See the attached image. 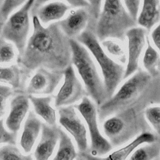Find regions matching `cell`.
Segmentation results:
<instances>
[{
    "label": "cell",
    "mask_w": 160,
    "mask_h": 160,
    "mask_svg": "<svg viewBox=\"0 0 160 160\" xmlns=\"http://www.w3.org/2000/svg\"><path fill=\"white\" fill-rule=\"evenodd\" d=\"M59 146L53 159L72 160L76 159L78 153L71 138L61 128H59Z\"/></svg>",
    "instance_id": "cell-21"
},
{
    "label": "cell",
    "mask_w": 160,
    "mask_h": 160,
    "mask_svg": "<svg viewBox=\"0 0 160 160\" xmlns=\"http://www.w3.org/2000/svg\"><path fill=\"white\" fill-rule=\"evenodd\" d=\"M31 159L30 155H23L14 144H8L0 147V159L29 160Z\"/></svg>",
    "instance_id": "cell-26"
},
{
    "label": "cell",
    "mask_w": 160,
    "mask_h": 160,
    "mask_svg": "<svg viewBox=\"0 0 160 160\" xmlns=\"http://www.w3.org/2000/svg\"><path fill=\"white\" fill-rule=\"evenodd\" d=\"M151 36L154 44L159 52L160 57V21L158 25L152 31Z\"/></svg>",
    "instance_id": "cell-35"
},
{
    "label": "cell",
    "mask_w": 160,
    "mask_h": 160,
    "mask_svg": "<svg viewBox=\"0 0 160 160\" xmlns=\"http://www.w3.org/2000/svg\"><path fill=\"white\" fill-rule=\"evenodd\" d=\"M137 22L129 14L122 0H104L94 30L99 41L114 38L124 41L127 31Z\"/></svg>",
    "instance_id": "cell-3"
},
{
    "label": "cell",
    "mask_w": 160,
    "mask_h": 160,
    "mask_svg": "<svg viewBox=\"0 0 160 160\" xmlns=\"http://www.w3.org/2000/svg\"><path fill=\"white\" fill-rule=\"evenodd\" d=\"M32 18V35L17 60L21 73L27 76L39 68L62 73L72 64L69 38L62 32L58 21L44 27L36 16Z\"/></svg>",
    "instance_id": "cell-1"
},
{
    "label": "cell",
    "mask_w": 160,
    "mask_h": 160,
    "mask_svg": "<svg viewBox=\"0 0 160 160\" xmlns=\"http://www.w3.org/2000/svg\"><path fill=\"white\" fill-rule=\"evenodd\" d=\"M160 154V141L157 139L152 142L138 148L131 155V160H150L155 159Z\"/></svg>",
    "instance_id": "cell-24"
},
{
    "label": "cell",
    "mask_w": 160,
    "mask_h": 160,
    "mask_svg": "<svg viewBox=\"0 0 160 160\" xmlns=\"http://www.w3.org/2000/svg\"><path fill=\"white\" fill-rule=\"evenodd\" d=\"M31 102L34 111L49 126L56 125V114L55 109L51 106L52 97L50 96L36 97L32 94H28Z\"/></svg>",
    "instance_id": "cell-19"
},
{
    "label": "cell",
    "mask_w": 160,
    "mask_h": 160,
    "mask_svg": "<svg viewBox=\"0 0 160 160\" xmlns=\"http://www.w3.org/2000/svg\"><path fill=\"white\" fill-rule=\"evenodd\" d=\"M4 0H0V22H4V21L2 19V18L1 16V6Z\"/></svg>",
    "instance_id": "cell-36"
},
{
    "label": "cell",
    "mask_w": 160,
    "mask_h": 160,
    "mask_svg": "<svg viewBox=\"0 0 160 160\" xmlns=\"http://www.w3.org/2000/svg\"><path fill=\"white\" fill-rule=\"evenodd\" d=\"M63 84L55 97L54 106L56 108L71 105L81 100L88 94L81 82L77 77L74 69L71 64L62 72Z\"/></svg>",
    "instance_id": "cell-9"
},
{
    "label": "cell",
    "mask_w": 160,
    "mask_h": 160,
    "mask_svg": "<svg viewBox=\"0 0 160 160\" xmlns=\"http://www.w3.org/2000/svg\"><path fill=\"white\" fill-rule=\"evenodd\" d=\"M21 71L18 65L12 64L8 67L0 66V82L8 84L14 89L21 86Z\"/></svg>",
    "instance_id": "cell-23"
},
{
    "label": "cell",
    "mask_w": 160,
    "mask_h": 160,
    "mask_svg": "<svg viewBox=\"0 0 160 160\" xmlns=\"http://www.w3.org/2000/svg\"><path fill=\"white\" fill-rule=\"evenodd\" d=\"M144 115L147 121L160 138V106H152L146 108Z\"/></svg>",
    "instance_id": "cell-27"
},
{
    "label": "cell",
    "mask_w": 160,
    "mask_h": 160,
    "mask_svg": "<svg viewBox=\"0 0 160 160\" xmlns=\"http://www.w3.org/2000/svg\"><path fill=\"white\" fill-rule=\"evenodd\" d=\"M70 8V6L64 2L54 1L41 5L36 10L31 12V14L36 16L42 24H48L51 21L60 20Z\"/></svg>",
    "instance_id": "cell-17"
},
{
    "label": "cell",
    "mask_w": 160,
    "mask_h": 160,
    "mask_svg": "<svg viewBox=\"0 0 160 160\" xmlns=\"http://www.w3.org/2000/svg\"><path fill=\"white\" fill-rule=\"evenodd\" d=\"M63 76L62 73L39 68L31 77L26 89L27 94L48 95L52 94Z\"/></svg>",
    "instance_id": "cell-12"
},
{
    "label": "cell",
    "mask_w": 160,
    "mask_h": 160,
    "mask_svg": "<svg viewBox=\"0 0 160 160\" xmlns=\"http://www.w3.org/2000/svg\"><path fill=\"white\" fill-rule=\"evenodd\" d=\"M16 134L6 130L4 126L3 119H0V144L7 143L15 145L16 142Z\"/></svg>",
    "instance_id": "cell-30"
},
{
    "label": "cell",
    "mask_w": 160,
    "mask_h": 160,
    "mask_svg": "<svg viewBox=\"0 0 160 160\" xmlns=\"http://www.w3.org/2000/svg\"><path fill=\"white\" fill-rule=\"evenodd\" d=\"M156 139L157 137L154 134L147 131L143 132L124 147H122L110 154L106 159L111 160H124L127 159L129 156H130V154H131L141 144L152 142Z\"/></svg>",
    "instance_id": "cell-20"
},
{
    "label": "cell",
    "mask_w": 160,
    "mask_h": 160,
    "mask_svg": "<svg viewBox=\"0 0 160 160\" xmlns=\"http://www.w3.org/2000/svg\"><path fill=\"white\" fill-rule=\"evenodd\" d=\"M41 127V121L32 111H30L24 122L19 141L20 146L25 153L29 154L32 151Z\"/></svg>",
    "instance_id": "cell-16"
},
{
    "label": "cell",
    "mask_w": 160,
    "mask_h": 160,
    "mask_svg": "<svg viewBox=\"0 0 160 160\" xmlns=\"http://www.w3.org/2000/svg\"><path fill=\"white\" fill-rule=\"evenodd\" d=\"M147 30L142 27H132L126 32L128 39V61L123 79H126L139 68V61L142 49L145 46Z\"/></svg>",
    "instance_id": "cell-11"
},
{
    "label": "cell",
    "mask_w": 160,
    "mask_h": 160,
    "mask_svg": "<svg viewBox=\"0 0 160 160\" xmlns=\"http://www.w3.org/2000/svg\"><path fill=\"white\" fill-rule=\"evenodd\" d=\"M27 0H4L1 6V14L4 22L8 19L10 13L14 9L23 4Z\"/></svg>",
    "instance_id": "cell-29"
},
{
    "label": "cell",
    "mask_w": 160,
    "mask_h": 160,
    "mask_svg": "<svg viewBox=\"0 0 160 160\" xmlns=\"http://www.w3.org/2000/svg\"><path fill=\"white\" fill-rule=\"evenodd\" d=\"M92 21L88 8H78L69 12L68 16L58 21L62 32L69 38L76 39Z\"/></svg>",
    "instance_id": "cell-13"
},
{
    "label": "cell",
    "mask_w": 160,
    "mask_h": 160,
    "mask_svg": "<svg viewBox=\"0 0 160 160\" xmlns=\"http://www.w3.org/2000/svg\"><path fill=\"white\" fill-rule=\"evenodd\" d=\"M147 48L145 50L143 58L142 64L146 71H147L151 76L158 74V64H160L159 54L151 46L149 38L146 37Z\"/></svg>",
    "instance_id": "cell-22"
},
{
    "label": "cell",
    "mask_w": 160,
    "mask_h": 160,
    "mask_svg": "<svg viewBox=\"0 0 160 160\" xmlns=\"http://www.w3.org/2000/svg\"><path fill=\"white\" fill-rule=\"evenodd\" d=\"M94 22L90 21L86 28L76 39L89 50L99 64L108 99L114 94L123 79L125 68L104 51L94 32Z\"/></svg>",
    "instance_id": "cell-2"
},
{
    "label": "cell",
    "mask_w": 160,
    "mask_h": 160,
    "mask_svg": "<svg viewBox=\"0 0 160 160\" xmlns=\"http://www.w3.org/2000/svg\"><path fill=\"white\" fill-rule=\"evenodd\" d=\"M137 116L132 109L127 108L110 117L103 123V131L111 144L119 146L134 136L138 129Z\"/></svg>",
    "instance_id": "cell-7"
},
{
    "label": "cell",
    "mask_w": 160,
    "mask_h": 160,
    "mask_svg": "<svg viewBox=\"0 0 160 160\" xmlns=\"http://www.w3.org/2000/svg\"><path fill=\"white\" fill-rule=\"evenodd\" d=\"M52 0H35L31 8V12L36 10L38 8L44 3ZM67 2L71 7L72 8H89V4L86 0H62Z\"/></svg>",
    "instance_id": "cell-31"
},
{
    "label": "cell",
    "mask_w": 160,
    "mask_h": 160,
    "mask_svg": "<svg viewBox=\"0 0 160 160\" xmlns=\"http://www.w3.org/2000/svg\"><path fill=\"white\" fill-rule=\"evenodd\" d=\"M89 4L88 8L91 14L92 20L96 22L101 12L103 0H86Z\"/></svg>",
    "instance_id": "cell-34"
},
{
    "label": "cell",
    "mask_w": 160,
    "mask_h": 160,
    "mask_svg": "<svg viewBox=\"0 0 160 160\" xmlns=\"http://www.w3.org/2000/svg\"><path fill=\"white\" fill-rule=\"evenodd\" d=\"M59 127L42 123L40 141L34 152V158L47 160L52 155L59 137Z\"/></svg>",
    "instance_id": "cell-14"
},
{
    "label": "cell",
    "mask_w": 160,
    "mask_h": 160,
    "mask_svg": "<svg viewBox=\"0 0 160 160\" xmlns=\"http://www.w3.org/2000/svg\"><path fill=\"white\" fill-rule=\"evenodd\" d=\"M101 42V45L104 49L112 57L115 58L121 63L126 62V56L124 51L121 45L117 41L110 39L109 38L106 39Z\"/></svg>",
    "instance_id": "cell-25"
},
{
    "label": "cell",
    "mask_w": 160,
    "mask_h": 160,
    "mask_svg": "<svg viewBox=\"0 0 160 160\" xmlns=\"http://www.w3.org/2000/svg\"><path fill=\"white\" fill-rule=\"evenodd\" d=\"M35 0H27L21 8L12 14L4 22L0 35L11 41L16 46L19 56L24 52L30 30L29 13Z\"/></svg>",
    "instance_id": "cell-6"
},
{
    "label": "cell",
    "mask_w": 160,
    "mask_h": 160,
    "mask_svg": "<svg viewBox=\"0 0 160 160\" xmlns=\"http://www.w3.org/2000/svg\"><path fill=\"white\" fill-rule=\"evenodd\" d=\"M12 94V90L9 86L0 84V117L5 113L6 101Z\"/></svg>",
    "instance_id": "cell-32"
},
{
    "label": "cell",
    "mask_w": 160,
    "mask_h": 160,
    "mask_svg": "<svg viewBox=\"0 0 160 160\" xmlns=\"http://www.w3.org/2000/svg\"><path fill=\"white\" fill-rule=\"evenodd\" d=\"M29 108V99L28 95L19 94L12 99L10 109L6 119V125L9 131L17 133L21 128Z\"/></svg>",
    "instance_id": "cell-15"
},
{
    "label": "cell",
    "mask_w": 160,
    "mask_h": 160,
    "mask_svg": "<svg viewBox=\"0 0 160 160\" xmlns=\"http://www.w3.org/2000/svg\"><path fill=\"white\" fill-rule=\"evenodd\" d=\"M58 114L59 124L73 137L79 152H86L88 148L87 130L75 107L72 105L60 107Z\"/></svg>",
    "instance_id": "cell-10"
},
{
    "label": "cell",
    "mask_w": 160,
    "mask_h": 160,
    "mask_svg": "<svg viewBox=\"0 0 160 160\" xmlns=\"http://www.w3.org/2000/svg\"><path fill=\"white\" fill-rule=\"evenodd\" d=\"M71 63L84 83L88 95L98 106L107 100L103 80L88 49L74 38H69Z\"/></svg>",
    "instance_id": "cell-4"
},
{
    "label": "cell",
    "mask_w": 160,
    "mask_h": 160,
    "mask_svg": "<svg viewBox=\"0 0 160 160\" xmlns=\"http://www.w3.org/2000/svg\"><path fill=\"white\" fill-rule=\"evenodd\" d=\"M122 2L130 16L136 21L141 0H122Z\"/></svg>",
    "instance_id": "cell-33"
},
{
    "label": "cell",
    "mask_w": 160,
    "mask_h": 160,
    "mask_svg": "<svg viewBox=\"0 0 160 160\" xmlns=\"http://www.w3.org/2000/svg\"><path fill=\"white\" fill-rule=\"evenodd\" d=\"M151 79V76L147 71H136L114 94L99 106L98 114L99 119H104L132 105L149 84Z\"/></svg>",
    "instance_id": "cell-5"
},
{
    "label": "cell",
    "mask_w": 160,
    "mask_h": 160,
    "mask_svg": "<svg viewBox=\"0 0 160 160\" xmlns=\"http://www.w3.org/2000/svg\"><path fill=\"white\" fill-rule=\"evenodd\" d=\"M160 21V0H142L137 23L149 31Z\"/></svg>",
    "instance_id": "cell-18"
},
{
    "label": "cell",
    "mask_w": 160,
    "mask_h": 160,
    "mask_svg": "<svg viewBox=\"0 0 160 160\" xmlns=\"http://www.w3.org/2000/svg\"><path fill=\"white\" fill-rule=\"evenodd\" d=\"M16 53L12 44L0 35V63L11 62L15 58Z\"/></svg>",
    "instance_id": "cell-28"
},
{
    "label": "cell",
    "mask_w": 160,
    "mask_h": 160,
    "mask_svg": "<svg viewBox=\"0 0 160 160\" xmlns=\"http://www.w3.org/2000/svg\"><path fill=\"white\" fill-rule=\"evenodd\" d=\"M75 108L84 119L88 128L91 154L103 156L109 152L112 149V145L100 132L98 121V114L94 104L85 96Z\"/></svg>",
    "instance_id": "cell-8"
},
{
    "label": "cell",
    "mask_w": 160,
    "mask_h": 160,
    "mask_svg": "<svg viewBox=\"0 0 160 160\" xmlns=\"http://www.w3.org/2000/svg\"><path fill=\"white\" fill-rule=\"evenodd\" d=\"M4 22H0V32H1V29H2V26L3 25Z\"/></svg>",
    "instance_id": "cell-37"
}]
</instances>
